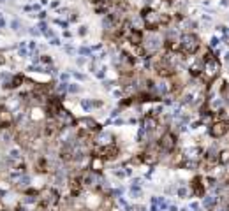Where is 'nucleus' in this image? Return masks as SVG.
<instances>
[{"label": "nucleus", "instance_id": "nucleus-1", "mask_svg": "<svg viewBox=\"0 0 229 211\" xmlns=\"http://www.w3.org/2000/svg\"><path fill=\"white\" fill-rule=\"evenodd\" d=\"M164 35L159 30H148L146 33H143V42L141 48L145 51V56H155L159 55V51L164 48Z\"/></svg>", "mask_w": 229, "mask_h": 211}, {"label": "nucleus", "instance_id": "nucleus-2", "mask_svg": "<svg viewBox=\"0 0 229 211\" xmlns=\"http://www.w3.org/2000/svg\"><path fill=\"white\" fill-rule=\"evenodd\" d=\"M180 48L183 55H196L201 49V37L194 32H183L180 35Z\"/></svg>", "mask_w": 229, "mask_h": 211}, {"label": "nucleus", "instance_id": "nucleus-3", "mask_svg": "<svg viewBox=\"0 0 229 211\" xmlns=\"http://www.w3.org/2000/svg\"><path fill=\"white\" fill-rule=\"evenodd\" d=\"M76 127H78V132L81 137H93L97 132L102 130L101 123L92 118V116H83V118H78L76 120Z\"/></svg>", "mask_w": 229, "mask_h": 211}, {"label": "nucleus", "instance_id": "nucleus-4", "mask_svg": "<svg viewBox=\"0 0 229 211\" xmlns=\"http://www.w3.org/2000/svg\"><path fill=\"white\" fill-rule=\"evenodd\" d=\"M58 202H60V194H58L56 187H48L39 192V208L53 210Z\"/></svg>", "mask_w": 229, "mask_h": 211}, {"label": "nucleus", "instance_id": "nucleus-5", "mask_svg": "<svg viewBox=\"0 0 229 211\" xmlns=\"http://www.w3.org/2000/svg\"><path fill=\"white\" fill-rule=\"evenodd\" d=\"M176 144H178V137L173 130H164L157 139V146L162 153H173L176 150Z\"/></svg>", "mask_w": 229, "mask_h": 211}, {"label": "nucleus", "instance_id": "nucleus-6", "mask_svg": "<svg viewBox=\"0 0 229 211\" xmlns=\"http://www.w3.org/2000/svg\"><path fill=\"white\" fill-rule=\"evenodd\" d=\"M220 62H219V58L217 56H212V58H206L205 60V67H203V79L205 81H208V83H212V81H215L217 77H219V74H220Z\"/></svg>", "mask_w": 229, "mask_h": 211}, {"label": "nucleus", "instance_id": "nucleus-7", "mask_svg": "<svg viewBox=\"0 0 229 211\" xmlns=\"http://www.w3.org/2000/svg\"><path fill=\"white\" fill-rule=\"evenodd\" d=\"M208 134H210L213 139H222L224 136L229 134V121L228 120H215V121L210 125Z\"/></svg>", "mask_w": 229, "mask_h": 211}, {"label": "nucleus", "instance_id": "nucleus-8", "mask_svg": "<svg viewBox=\"0 0 229 211\" xmlns=\"http://www.w3.org/2000/svg\"><path fill=\"white\" fill-rule=\"evenodd\" d=\"M93 144L102 148V146H109V144H116V136L109 130H101L93 136Z\"/></svg>", "mask_w": 229, "mask_h": 211}, {"label": "nucleus", "instance_id": "nucleus-9", "mask_svg": "<svg viewBox=\"0 0 229 211\" xmlns=\"http://www.w3.org/2000/svg\"><path fill=\"white\" fill-rule=\"evenodd\" d=\"M55 120H56V123L60 125V129H65V127H72V125H76V118L72 116V113H69V111L63 109V107L56 113Z\"/></svg>", "mask_w": 229, "mask_h": 211}, {"label": "nucleus", "instance_id": "nucleus-10", "mask_svg": "<svg viewBox=\"0 0 229 211\" xmlns=\"http://www.w3.org/2000/svg\"><path fill=\"white\" fill-rule=\"evenodd\" d=\"M182 153H183V158H185V160H196V162H201V158L205 157V151H203L199 146H189V148H185Z\"/></svg>", "mask_w": 229, "mask_h": 211}, {"label": "nucleus", "instance_id": "nucleus-11", "mask_svg": "<svg viewBox=\"0 0 229 211\" xmlns=\"http://www.w3.org/2000/svg\"><path fill=\"white\" fill-rule=\"evenodd\" d=\"M203 181H205V178H201V176H196V178L190 181V190H192V194L198 195V197H205L206 183H203Z\"/></svg>", "mask_w": 229, "mask_h": 211}, {"label": "nucleus", "instance_id": "nucleus-12", "mask_svg": "<svg viewBox=\"0 0 229 211\" xmlns=\"http://www.w3.org/2000/svg\"><path fill=\"white\" fill-rule=\"evenodd\" d=\"M104 166H106V160H104L102 157H99V155H92V158H90V166H88V167H90L92 171L102 173Z\"/></svg>", "mask_w": 229, "mask_h": 211}, {"label": "nucleus", "instance_id": "nucleus-13", "mask_svg": "<svg viewBox=\"0 0 229 211\" xmlns=\"http://www.w3.org/2000/svg\"><path fill=\"white\" fill-rule=\"evenodd\" d=\"M217 202H219V197H215V195H205V197H203V206H205L208 211L215 210Z\"/></svg>", "mask_w": 229, "mask_h": 211}, {"label": "nucleus", "instance_id": "nucleus-14", "mask_svg": "<svg viewBox=\"0 0 229 211\" xmlns=\"http://www.w3.org/2000/svg\"><path fill=\"white\" fill-rule=\"evenodd\" d=\"M79 107L85 111V113H92L95 107H93V99H81L79 100Z\"/></svg>", "mask_w": 229, "mask_h": 211}, {"label": "nucleus", "instance_id": "nucleus-15", "mask_svg": "<svg viewBox=\"0 0 229 211\" xmlns=\"http://www.w3.org/2000/svg\"><path fill=\"white\" fill-rule=\"evenodd\" d=\"M9 26H11V30H12V32H16V33H23V32H25V30H23L25 26H23V23H21L18 18H14V19L9 23Z\"/></svg>", "mask_w": 229, "mask_h": 211}, {"label": "nucleus", "instance_id": "nucleus-16", "mask_svg": "<svg viewBox=\"0 0 229 211\" xmlns=\"http://www.w3.org/2000/svg\"><path fill=\"white\" fill-rule=\"evenodd\" d=\"M219 164L220 166H228L229 164V148H224L219 151Z\"/></svg>", "mask_w": 229, "mask_h": 211}, {"label": "nucleus", "instance_id": "nucleus-17", "mask_svg": "<svg viewBox=\"0 0 229 211\" xmlns=\"http://www.w3.org/2000/svg\"><path fill=\"white\" fill-rule=\"evenodd\" d=\"M35 26L39 28V32H41V35H44V33H46V32H48V30L51 28V26L48 25V21H46V19H39V23H37Z\"/></svg>", "mask_w": 229, "mask_h": 211}, {"label": "nucleus", "instance_id": "nucleus-18", "mask_svg": "<svg viewBox=\"0 0 229 211\" xmlns=\"http://www.w3.org/2000/svg\"><path fill=\"white\" fill-rule=\"evenodd\" d=\"M79 92H81V86H79L78 83H67V93L76 95V93H79Z\"/></svg>", "mask_w": 229, "mask_h": 211}, {"label": "nucleus", "instance_id": "nucleus-19", "mask_svg": "<svg viewBox=\"0 0 229 211\" xmlns=\"http://www.w3.org/2000/svg\"><path fill=\"white\" fill-rule=\"evenodd\" d=\"M131 195H132L134 199L143 197V190H141V187H132V185H131Z\"/></svg>", "mask_w": 229, "mask_h": 211}, {"label": "nucleus", "instance_id": "nucleus-20", "mask_svg": "<svg viewBox=\"0 0 229 211\" xmlns=\"http://www.w3.org/2000/svg\"><path fill=\"white\" fill-rule=\"evenodd\" d=\"M189 194H192V190H189V188H185V187H180V188H176V195L178 197H187Z\"/></svg>", "mask_w": 229, "mask_h": 211}, {"label": "nucleus", "instance_id": "nucleus-21", "mask_svg": "<svg viewBox=\"0 0 229 211\" xmlns=\"http://www.w3.org/2000/svg\"><path fill=\"white\" fill-rule=\"evenodd\" d=\"M88 32H90V30H88V25H79V26H78V35H79V37H86Z\"/></svg>", "mask_w": 229, "mask_h": 211}, {"label": "nucleus", "instance_id": "nucleus-22", "mask_svg": "<svg viewBox=\"0 0 229 211\" xmlns=\"http://www.w3.org/2000/svg\"><path fill=\"white\" fill-rule=\"evenodd\" d=\"M26 32H28L32 37H39V35H41V32H39V28H37V26H28V28H26Z\"/></svg>", "mask_w": 229, "mask_h": 211}, {"label": "nucleus", "instance_id": "nucleus-23", "mask_svg": "<svg viewBox=\"0 0 229 211\" xmlns=\"http://www.w3.org/2000/svg\"><path fill=\"white\" fill-rule=\"evenodd\" d=\"M95 77H97V79H104V77H106V67H101V69L95 72Z\"/></svg>", "mask_w": 229, "mask_h": 211}, {"label": "nucleus", "instance_id": "nucleus-24", "mask_svg": "<svg viewBox=\"0 0 229 211\" xmlns=\"http://www.w3.org/2000/svg\"><path fill=\"white\" fill-rule=\"evenodd\" d=\"M86 62H88V58H86V56H79V55H78V58H76V63H78L79 67L86 65Z\"/></svg>", "mask_w": 229, "mask_h": 211}, {"label": "nucleus", "instance_id": "nucleus-25", "mask_svg": "<svg viewBox=\"0 0 229 211\" xmlns=\"http://www.w3.org/2000/svg\"><path fill=\"white\" fill-rule=\"evenodd\" d=\"M49 44H51V46H60V44H62V40H60V37H56V35H55V37H51V39H49Z\"/></svg>", "mask_w": 229, "mask_h": 211}, {"label": "nucleus", "instance_id": "nucleus-26", "mask_svg": "<svg viewBox=\"0 0 229 211\" xmlns=\"http://www.w3.org/2000/svg\"><path fill=\"white\" fill-rule=\"evenodd\" d=\"M72 76H74L78 81H85V79H86V76H85V74H81V72H76V70H72Z\"/></svg>", "mask_w": 229, "mask_h": 211}, {"label": "nucleus", "instance_id": "nucleus-27", "mask_svg": "<svg viewBox=\"0 0 229 211\" xmlns=\"http://www.w3.org/2000/svg\"><path fill=\"white\" fill-rule=\"evenodd\" d=\"M35 16H37L39 19H48V12H46V11H42V9H41V11H39Z\"/></svg>", "mask_w": 229, "mask_h": 211}, {"label": "nucleus", "instance_id": "nucleus-28", "mask_svg": "<svg viewBox=\"0 0 229 211\" xmlns=\"http://www.w3.org/2000/svg\"><path fill=\"white\" fill-rule=\"evenodd\" d=\"M65 53L74 55V53H76V48H74V46H71V44H67V46H65Z\"/></svg>", "mask_w": 229, "mask_h": 211}, {"label": "nucleus", "instance_id": "nucleus-29", "mask_svg": "<svg viewBox=\"0 0 229 211\" xmlns=\"http://www.w3.org/2000/svg\"><path fill=\"white\" fill-rule=\"evenodd\" d=\"M7 63V56H5V53L4 51H0V67L2 65H5Z\"/></svg>", "mask_w": 229, "mask_h": 211}, {"label": "nucleus", "instance_id": "nucleus-30", "mask_svg": "<svg viewBox=\"0 0 229 211\" xmlns=\"http://www.w3.org/2000/svg\"><path fill=\"white\" fill-rule=\"evenodd\" d=\"M5 28H7V21L4 18H0V32H4Z\"/></svg>", "mask_w": 229, "mask_h": 211}, {"label": "nucleus", "instance_id": "nucleus-31", "mask_svg": "<svg viewBox=\"0 0 229 211\" xmlns=\"http://www.w3.org/2000/svg\"><path fill=\"white\" fill-rule=\"evenodd\" d=\"M69 76H71V72H63V74H60V79L67 83V81H69Z\"/></svg>", "mask_w": 229, "mask_h": 211}, {"label": "nucleus", "instance_id": "nucleus-32", "mask_svg": "<svg viewBox=\"0 0 229 211\" xmlns=\"http://www.w3.org/2000/svg\"><path fill=\"white\" fill-rule=\"evenodd\" d=\"M63 37H65V39H71V37H72V33H71L69 30H63Z\"/></svg>", "mask_w": 229, "mask_h": 211}, {"label": "nucleus", "instance_id": "nucleus-33", "mask_svg": "<svg viewBox=\"0 0 229 211\" xmlns=\"http://www.w3.org/2000/svg\"><path fill=\"white\" fill-rule=\"evenodd\" d=\"M39 4L41 5H48V0H39Z\"/></svg>", "mask_w": 229, "mask_h": 211}, {"label": "nucleus", "instance_id": "nucleus-34", "mask_svg": "<svg viewBox=\"0 0 229 211\" xmlns=\"http://www.w3.org/2000/svg\"><path fill=\"white\" fill-rule=\"evenodd\" d=\"M0 18H4V16H2V12H0Z\"/></svg>", "mask_w": 229, "mask_h": 211}]
</instances>
